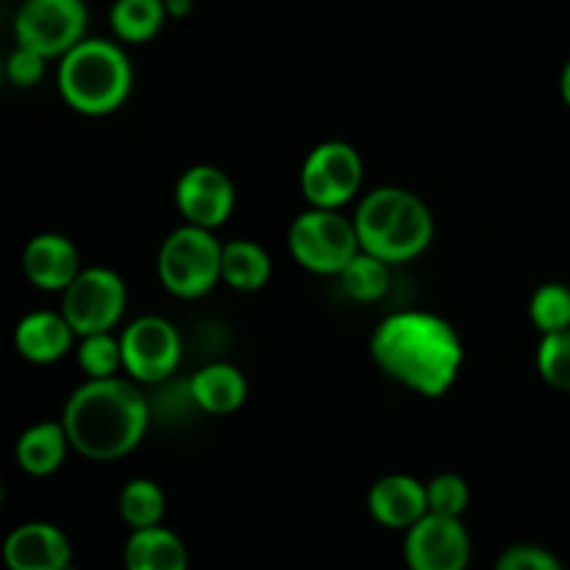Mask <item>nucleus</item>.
<instances>
[{"instance_id": "obj_21", "label": "nucleus", "mask_w": 570, "mask_h": 570, "mask_svg": "<svg viewBox=\"0 0 570 570\" xmlns=\"http://www.w3.org/2000/svg\"><path fill=\"white\" fill-rule=\"evenodd\" d=\"M170 20L165 0H115L109 9V28L120 42L145 45L156 39Z\"/></svg>"}, {"instance_id": "obj_26", "label": "nucleus", "mask_w": 570, "mask_h": 570, "mask_svg": "<svg viewBox=\"0 0 570 570\" xmlns=\"http://www.w3.org/2000/svg\"><path fill=\"white\" fill-rule=\"evenodd\" d=\"M538 371L557 393H570V328L543 334L538 345Z\"/></svg>"}, {"instance_id": "obj_18", "label": "nucleus", "mask_w": 570, "mask_h": 570, "mask_svg": "<svg viewBox=\"0 0 570 570\" xmlns=\"http://www.w3.org/2000/svg\"><path fill=\"white\" fill-rule=\"evenodd\" d=\"M126 570H187L189 554L184 540L176 532L159 527L134 529L122 549Z\"/></svg>"}, {"instance_id": "obj_9", "label": "nucleus", "mask_w": 570, "mask_h": 570, "mask_svg": "<svg viewBox=\"0 0 570 570\" xmlns=\"http://www.w3.org/2000/svg\"><path fill=\"white\" fill-rule=\"evenodd\" d=\"M128 289L111 267H83L76 282L61 293V312L78 337L111 332L122 321Z\"/></svg>"}, {"instance_id": "obj_29", "label": "nucleus", "mask_w": 570, "mask_h": 570, "mask_svg": "<svg viewBox=\"0 0 570 570\" xmlns=\"http://www.w3.org/2000/svg\"><path fill=\"white\" fill-rule=\"evenodd\" d=\"M48 61L50 59H45V56L37 53V50L17 45L14 53H11L9 61H6V76H9V81L14 83V87L31 89L45 78Z\"/></svg>"}, {"instance_id": "obj_24", "label": "nucleus", "mask_w": 570, "mask_h": 570, "mask_svg": "<svg viewBox=\"0 0 570 570\" xmlns=\"http://www.w3.org/2000/svg\"><path fill=\"white\" fill-rule=\"evenodd\" d=\"M529 321L540 334L570 328V287L562 282H546L529 301Z\"/></svg>"}, {"instance_id": "obj_10", "label": "nucleus", "mask_w": 570, "mask_h": 570, "mask_svg": "<svg viewBox=\"0 0 570 570\" xmlns=\"http://www.w3.org/2000/svg\"><path fill=\"white\" fill-rule=\"evenodd\" d=\"M122 371L142 384L167 382L181 365V334L159 315H142L120 334Z\"/></svg>"}, {"instance_id": "obj_8", "label": "nucleus", "mask_w": 570, "mask_h": 570, "mask_svg": "<svg viewBox=\"0 0 570 570\" xmlns=\"http://www.w3.org/2000/svg\"><path fill=\"white\" fill-rule=\"evenodd\" d=\"M365 165L354 145L328 139L315 145L301 167V193L315 209H343L356 198Z\"/></svg>"}, {"instance_id": "obj_23", "label": "nucleus", "mask_w": 570, "mask_h": 570, "mask_svg": "<svg viewBox=\"0 0 570 570\" xmlns=\"http://www.w3.org/2000/svg\"><path fill=\"white\" fill-rule=\"evenodd\" d=\"M167 499L165 490L150 479H131L120 493V515L134 529L159 527L165 518Z\"/></svg>"}, {"instance_id": "obj_4", "label": "nucleus", "mask_w": 570, "mask_h": 570, "mask_svg": "<svg viewBox=\"0 0 570 570\" xmlns=\"http://www.w3.org/2000/svg\"><path fill=\"white\" fill-rule=\"evenodd\" d=\"M56 87L72 111L106 117L120 109L134 89V67L117 42L87 37L59 59Z\"/></svg>"}, {"instance_id": "obj_11", "label": "nucleus", "mask_w": 570, "mask_h": 570, "mask_svg": "<svg viewBox=\"0 0 570 570\" xmlns=\"http://www.w3.org/2000/svg\"><path fill=\"white\" fill-rule=\"evenodd\" d=\"M471 554V532L462 518L429 512L406 529L404 562L410 570H468Z\"/></svg>"}, {"instance_id": "obj_3", "label": "nucleus", "mask_w": 570, "mask_h": 570, "mask_svg": "<svg viewBox=\"0 0 570 570\" xmlns=\"http://www.w3.org/2000/svg\"><path fill=\"white\" fill-rule=\"evenodd\" d=\"M356 237L362 250L387 265L417 259L434 239V217L423 198L401 187H379L356 206Z\"/></svg>"}, {"instance_id": "obj_6", "label": "nucleus", "mask_w": 570, "mask_h": 570, "mask_svg": "<svg viewBox=\"0 0 570 570\" xmlns=\"http://www.w3.org/2000/svg\"><path fill=\"white\" fill-rule=\"evenodd\" d=\"M287 248L304 271L317 276H340L351 259L362 250L354 220L340 209L309 206L293 220L287 232Z\"/></svg>"}, {"instance_id": "obj_17", "label": "nucleus", "mask_w": 570, "mask_h": 570, "mask_svg": "<svg viewBox=\"0 0 570 570\" xmlns=\"http://www.w3.org/2000/svg\"><path fill=\"white\" fill-rule=\"evenodd\" d=\"M187 395L206 415H232L248 401V382L239 367L228 362H212L189 379Z\"/></svg>"}, {"instance_id": "obj_20", "label": "nucleus", "mask_w": 570, "mask_h": 570, "mask_svg": "<svg viewBox=\"0 0 570 570\" xmlns=\"http://www.w3.org/2000/svg\"><path fill=\"white\" fill-rule=\"evenodd\" d=\"M273 276V259L254 239H232L223 245V282L237 293H259Z\"/></svg>"}, {"instance_id": "obj_14", "label": "nucleus", "mask_w": 570, "mask_h": 570, "mask_svg": "<svg viewBox=\"0 0 570 570\" xmlns=\"http://www.w3.org/2000/svg\"><path fill=\"white\" fill-rule=\"evenodd\" d=\"M81 271L76 243L65 234H37L33 239H28L26 250H22V273L33 287L45 289V293H65Z\"/></svg>"}, {"instance_id": "obj_22", "label": "nucleus", "mask_w": 570, "mask_h": 570, "mask_svg": "<svg viewBox=\"0 0 570 570\" xmlns=\"http://www.w3.org/2000/svg\"><path fill=\"white\" fill-rule=\"evenodd\" d=\"M340 282H343V289L351 298L362 301V304H373V301L387 295L390 265L379 259V256L367 254V250H360V254L345 265V271L340 273Z\"/></svg>"}, {"instance_id": "obj_13", "label": "nucleus", "mask_w": 570, "mask_h": 570, "mask_svg": "<svg viewBox=\"0 0 570 570\" xmlns=\"http://www.w3.org/2000/svg\"><path fill=\"white\" fill-rule=\"evenodd\" d=\"M3 560L9 570H70L72 546L53 523L31 521L11 529L3 543Z\"/></svg>"}, {"instance_id": "obj_31", "label": "nucleus", "mask_w": 570, "mask_h": 570, "mask_svg": "<svg viewBox=\"0 0 570 570\" xmlns=\"http://www.w3.org/2000/svg\"><path fill=\"white\" fill-rule=\"evenodd\" d=\"M560 92H562V100H566V106L570 109V59H568L566 70H562V78H560Z\"/></svg>"}, {"instance_id": "obj_19", "label": "nucleus", "mask_w": 570, "mask_h": 570, "mask_svg": "<svg viewBox=\"0 0 570 570\" xmlns=\"http://www.w3.org/2000/svg\"><path fill=\"white\" fill-rule=\"evenodd\" d=\"M67 449H72L67 429L61 421L33 423L31 429L20 434L14 445V460L28 476H50L65 465Z\"/></svg>"}, {"instance_id": "obj_27", "label": "nucleus", "mask_w": 570, "mask_h": 570, "mask_svg": "<svg viewBox=\"0 0 570 570\" xmlns=\"http://www.w3.org/2000/svg\"><path fill=\"white\" fill-rule=\"evenodd\" d=\"M426 493L429 512H438V515L462 518L471 504V488L460 473H438L426 482Z\"/></svg>"}, {"instance_id": "obj_30", "label": "nucleus", "mask_w": 570, "mask_h": 570, "mask_svg": "<svg viewBox=\"0 0 570 570\" xmlns=\"http://www.w3.org/2000/svg\"><path fill=\"white\" fill-rule=\"evenodd\" d=\"M167 3V14L173 17V20H184V17L193 14V0H165Z\"/></svg>"}, {"instance_id": "obj_28", "label": "nucleus", "mask_w": 570, "mask_h": 570, "mask_svg": "<svg viewBox=\"0 0 570 570\" xmlns=\"http://www.w3.org/2000/svg\"><path fill=\"white\" fill-rule=\"evenodd\" d=\"M495 570H566L562 562L543 546L518 543L510 546L504 554L495 560Z\"/></svg>"}, {"instance_id": "obj_1", "label": "nucleus", "mask_w": 570, "mask_h": 570, "mask_svg": "<svg viewBox=\"0 0 570 570\" xmlns=\"http://www.w3.org/2000/svg\"><path fill=\"white\" fill-rule=\"evenodd\" d=\"M379 371L423 399H443L465 365L460 332L434 312L406 309L387 315L371 337Z\"/></svg>"}, {"instance_id": "obj_5", "label": "nucleus", "mask_w": 570, "mask_h": 570, "mask_svg": "<svg viewBox=\"0 0 570 570\" xmlns=\"http://www.w3.org/2000/svg\"><path fill=\"white\" fill-rule=\"evenodd\" d=\"M156 271L161 287L176 298H204L223 282V243L209 228L184 223L161 243Z\"/></svg>"}, {"instance_id": "obj_7", "label": "nucleus", "mask_w": 570, "mask_h": 570, "mask_svg": "<svg viewBox=\"0 0 570 570\" xmlns=\"http://www.w3.org/2000/svg\"><path fill=\"white\" fill-rule=\"evenodd\" d=\"M87 26L83 0H22L14 14V39L45 59H61L87 39Z\"/></svg>"}, {"instance_id": "obj_15", "label": "nucleus", "mask_w": 570, "mask_h": 570, "mask_svg": "<svg viewBox=\"0 0 570 570\" xmlns=\"http://www.w3.org/2000/svg\"><path fill=\"white\" fill-rule=\"evenodd\" d=\"M367 512L379 527L406 532L423 515H429L426 484L417 482L415 476H406V473L382 476L367 493Z\"/></svg>"}, {"instance_id": "obj_12", "label": "nucleus", "mask_w": 570, "mask_h": 570, "mask_svg": "<svg viewBox=\"0 0 570 570\" xmlns=\"http://www.w3.org/2000/svg\"><path fill=\"white\" fill-rule=\"evenodd\" d=\"M237 193L226 170L215 165H195L176 184V206L184 223L200 228H220L232 217Z\"/></svg>"}, {"instance_id": "obj_16", "label": "nucleus", "mask_w": 570, "mask_h": 570, "mask_svg": "<svg viewBox=\"0 0 570 570\" xmlns=\"http://www.w3.org/2000/svg\"><path fill=\"white\" fill-rule=\"evenodd\" d=\"M78 334L67 323L65 312H31L14 328V348L33 365H53L65 360Z\"/></svg>"}, {"instance_id": "obj_2", "label": "nucleus", "mask_w": 570, "mask_h": 570, "mask_svg": "<svg viewBox=\"0 0 570 570\" xmlns=\"http://www.w3.org/2000/svg\"><path fill=\"white\" fill-rule=\"evenodd\" d=\"M61 423L72 451L92 462H115L142 443L150 404L134 379H87L67 399Z\"/></svg>"}, {"instance_id": "obj_25", "label": "nucleus", "mask_w": 570, "mask_h": 570, "mask_svg": "<svg viewBox=\"0 0 570 570\" xmlns=\"http://www.w3.org/2000/svg\"><path fill=\"white\" fill-rule=\"evenodd\" d=\"M76 356L78 367L87 379H109L117 376V371H122V345L120 337H115L111 332L81 337Z\"/></svg>"}]
</instances>
